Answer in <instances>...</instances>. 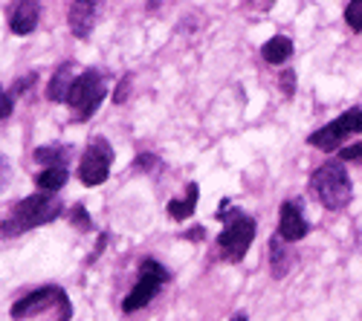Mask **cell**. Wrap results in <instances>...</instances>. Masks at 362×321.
Wrapping results in <instances>:
<instances>
[{"label":"cell","instance_id":"484cf974","mask_svg":"<svg viewBox=\"0 0 362 321\" xmlns=\"http://www.w3.org/2000/svg\"><path fill=\"white\" fill-rule=\"evenodd\" d=\"M189 238H192V241H203V229H192Z\"/></svg>","mask_w":362,"mask_h":321},{"label":"cell","instance_id":"603a6c76","mask_svg":"<svg viewBox=\"0 0 362 321\" xmlns=\"http://www.w3.org/2000/svg\"><path fill=\"white\" fill-rule=\"evenodd\" d=\"M293 90H296V75H293V70H284L281 73V93L293 96Z\"/></svg>","mask_w":362,"mask_h":321},{"label":"cell","instance_id":"4316f807","mask_svg":"<svg viewBox=\"0 0 362 321\" xmlns=\"http://www.w3.org/2000/svg\"><path fill=\"white\" fill-rule=\"evenodd\" d=\"M232 321H250V318H247V315H244V313H238V315H235V318H232Z\"/></svg>","mask_w":362,"mask_h":321},{"label":"cell","instance_id":"52a82bcc","mask_svg":"<svg viewBox=\"0 0 362 321\" xmlns=\"http://www.w3.org/2000/svg\"><path fill=\"white\" fill-rule=\"evenodd\" d=\"M110 165H113V148L107 145V139L93 136V142H90V148L84 151L81 165H78L81 186H102L110 174Z\"/></svg>","mask_w":362,"mask_h":321},{"label":"cell","instance_id":"ba28073f","mask_svg":"<svg viewBox=\"0 0 362 321\" xmlns=\"http://www.w3.org/2000/svg\"><path fill=\"white\" fill-rule=\"evenodd\" d=\"M67 293L62 286H38V289H33L29 296H23L21 301H15L12 304V318H33V315H38V313H47L49 307H58V301H62Z\"/></svg>","mask_w":362,"mask_h":321},{"label":"cell","instance_id":"9c48e42d","mask_svg":"<svg viewBox=\"0 0 362 321\" xmlns=\"http://www.w3.org/2000/svg\"><path fill=\"white\" fill-rule=\"evenodd\" d=\"M310 231V223L305 220V214H301V206L293 200L281 202V214H279V235L287 241V243H296L301 241Z\"/></svg>","mask_w":362,"mask_h":321},{"label":"cell","instance_id":"7c38bea8","mask_svg":"<svg viewBox=\"0 0 362 321\" xmlns=\"http://www.w3.org/2000/svg\"><path fill=\"white\" fill-rule=\"evenodd\" d=\"M290 267H293V255L287 249V241L281 235H276L269 241V269H273L276 278H284Z\"/></svg>","mask_w":362,"mask_h":321},{"label":"cell","instance_id":"3957f363","mask_svg":"<svg viewBox=\"0 0 362 321\" xmlns=\"http://www.w3.org/2000/svg\"><path fill=\"white\" fill-rule=\"evenodd\" d=\"M310 194L330 212L348 209V202L354 197V186H351L345 165L342 162H325L322 168H316V174L310 177Z\"/></svg>","mask_w":362,"mask_h":321},{"label":"cell","instance_id":"2e32d148","mask_svg":"<svg viewBox=\"0 0 362 321\" xmlns=\"http://www.w3.org/2000/svg\"><path fill=\"white\" fill-rule=\"evenodd\" d=\"M35 186L41 191H62L67 186V168L64 165H49L44 168L38 177H35Z\"/></svg>","mask_w":362,"mask_h":321},{"label":"cell","instance_id":"44dd1931","mask_svg":"<svg viewBox=\"0 0 362 321\" xmlns=\"http://www.w3.org/2000/svg\"><path fill=\"white\" fill-rule=\"evenodd\" d=\"M128 90H131V75H125L122 81H119V87H116V93H113V102H116V104H122V102L128 99Z\"/></svg>","mask_w":362,"mask_h":321},{"label":"cell","instance_id":"277c9868","mask_svg":"<svg viewBox=\"0 0 362 321\" xmlns=\"http://www.w3.org/2000/svg\"><path fill=\"white\" fill-rule=\"evenodd\" d=\"M105 96H107V84H105V75L99 70H84L81 75H76L73 90L67 96V104L76 113V122H87L90 116L99 110Z\"/></svg>","mask_w":362,"mask_h":321},{"label":"cell","instance_id":"7a4b0ae2","mask_svg":"<svg viewBox=\"0 0 362 321\" xmlns=\"http://www.w3.org/2000/svg\"><path fill=\"white\" fill-rule=\"evenodd\" d=\"M229 202L223 200L221 209H218V220H226L223 231H221V241H218V252L223 260L229 264H238V260H244V255L250 252L252 241H255V220L247 217L244 212H235V209H226Z\"/></svg>","mask_w":362,"mask_h":321},{"label":"cell","instance_id":"e0dca14e","mask_svg":"<svg viewBox=\"0 0 362 321\" xmlns=\"http://www.w3.org/2000/svg\"><path fill=\"white\" fill-rule=\"evenodd\" d=\"M67 157H70V148H64V145H47V148L35 151V159L47 165H64Z\"/></svg>","mask_w":362,"mask_h":321},{"label":"cell","instance_id":"5b68a950","mask_svg":"<svg viewBox=\"0 0 362 321\" xmlns=\"http://www.w3.org/2000/svg\"><path fill=\"white\" fill-rule=\"evenodd\" d=\"M165 281H168V269H165L163 264H157V260H151V258L142 260V264H139L136 286L128 293V298L122 301V310H125V313L142 310L148 301H154V296L165 286Z\"/></svg>","mask_w":362,"mask_h":321},{"label":"cell","instance_id":"d4e9b609","mask_svg":"<svg viewBox=\"0 0 362 321\" xmlns=\"http://www.w3.org/2000/svg\"><path fill=\"white\" fill-rule=\"evenodd\" d=\"M157 157H151V154H142L139 159H136V168H142V171H151V168H157Z\"/></svg>","mask_w":362,"mask_h":321},{"label":"cell","instance_id":"83f0119b","mask_svg":"<svg viewBox=\"0 0 362 321\" xmlns=\"http://www.w3.org/2000/svg\"><path fill=\"white\" fill-rule=\"evenodd\" d=\"M359 231H362V229H359ZM359 243H362V235H359Z\"/></svg>","mask_w":362,"mask_h":321},{"label":"cell","instance_id":"cb8c5ba5","mask_svg":"<svg viewBox=\"0 0 362 321\" xmlns=\"http://www.w3.org/2000/svg\"><path fill=\"white\" fill-rule=\"evenodd\" d=\"M33 81H35V75H26V78H21V81H15L12 84V96H21L26 87H33Z\"/></svg>","mask_w":362,"mask_h":321},{"label":"cell","instance_id":"9a60e30c","mask_svg":"<svg viewBox=\"0 0 362 321\" xmlns=\"http://www.w3.org/2000/svg\"><path fill=\"white\" fill-rule=\"evenodd\" d=\"M261 55H264V61H269V64H284L287 58L293 55V41L284 38V35H276V38H269L261 47Z\"/></svg>","mask_w":362,"mask_h":321},{"label":"cell","instance_id":"5bb4252c","mask_svg":"<svg viewBox=\"0 0 362 321\" xmlns=\"http://www.w3.org/2000/svg\"><path fill=\"white\" fill-rule=\"evenodd\" d=\"M197 183H186V197L183 200H171L168 202V217L171 220H189L197 209Z\"/></svg>","mask_w":362,"mask_h":321},{"label":"cell","instance_id":"8fae6325","mask_svg":"<svg viewBox=\"0 0 362 321\" xmlns=\"http://www.w3.org/2000/svg\"><path fill=\"white\" fill-rule=\"evenodd\" d=\"M70 29L76 38H87L93 32V23H96V0H73L70 6Z\"/></svg>","mask_w":362,"mask_h":321},{"label":"cell","instance_id":"7402d4cb","mask_svg":"<svg viewBox=\"0 0 362 321\" xmlns=\"http://www.w3.org/2000/svg\"><path fill=\"white\" fill-rule=\"evenodd\" d=\"M9 180H12V165L6 157H0V191L9 186Z\"/></svg>","mask_w":362,"mask_h":321},{"label":"cell","instance_id":"6da1fadb","mask_svg":"<svg viewBox=\"0 0 362 321\" xmlns=\"http://www.w3.org/2000/svg\"><path fill=\"white\" fill-rule=\"evenodd\" d=\"M64 206L62 200L55 197V191H35L23 197L18 206H12L9 217L0 223V231L4 235H23L26 229H35V226H44V223H52L55 217H62Z\"/></svg>","mask_w":362,"mask_h":321},{"label":"cell","instance_id":"ffe728a7","mask_svg":"<svg viewBox=\"0 0 362 321\" xmlns=\"http://www.w3.org/2000/svg\"><path fill=\"white\" fill-rule=\"evenodd\" d=\"M339 159L342 162H362V145H348V148H339Z\"/></svg>","mask_w":362,"mask_h":321},{"label":"cell","instance_id":"8992f818","mask_svg":"<svg viewBox=\"0 0 362 321\" xmlns=\"http://www.w3.org/2000/svg\"><path fill=\"white\" fill-rule=\"evenodd\" d=\"M354 133H362V107H351L348 113L339 116V119H334V122H327L325 128L313 131L308 142L313 145V148L330 154V151H339L345 136H354Z\"/></svg>","mask_w":362,"mask_h":321},{"label":"cell","instance_id":"4fadbf2b","mask_svg":"<svg viewBox=\"0 0 362 321\" xmlns=\"http://www.w3.org/2000/svg\"><path fill=\"white\" fill-rule=\"evenodd\" d=\"M73 81H76V75H73L70 67H58L49 87H47V99L49 102H67V96L73 90Z\"/></svg>","mask_w":362,"mask_h":321},{"label":"cell","instance_id":"d6986e66","mask_svg":"<svg viewBox=\"0 0 362 321\" xmlns=\"http://www.w3.org/2000/svg\"><path fill=\"white\" fill-rule=\"evenodd\" d=\"M70 220H73V226H76V229H90V214H87V209H84V206H73Z\"/></svg>","mask_w":362,"mask_h":321},{"label":"cell","instance_id":"30bf717a","mask_svg":"<svg viewBox=\"0 0 362 321\" xmlns=\"http://www.w3.org/2000/svg\"><path fill=\"white\" fill-rule=\"evenodd\" d=\"M41 18V0H18L9 12V29L15 35H29L38 26Z\"/></svg>","mask_w":362,"mask_h":321},{"label":"cell","instance_id":"ac0fdd59","mask_svg":"<svg viewBox=\"0 0 362 321\" xmlns=\"http://www.w3.org/2000/svg\"><path fill=\"white\" fill-rule=\"evenodd\" d=\"M345 23L356 32H362V0H351L348 9H345Z\"/></svg>","mask_w":362,"mask_h":321}]
</instances>
